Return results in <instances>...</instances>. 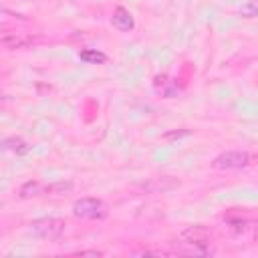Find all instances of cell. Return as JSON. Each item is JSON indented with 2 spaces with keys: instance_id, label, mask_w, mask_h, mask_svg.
<instances>
[{
  "instance_id": "9a60e30c",
  "label": "cell",
  "mask_w": 258,
  "mask_h": 258,
  "mask_svg": "<svg viewBox=\"0 0 258 258\" xmlns=\"http://www.w3.org/2000/svg\"><path fill=\"white\" fill-rule=\"evenodd\" d=\"M77 256H103V252H99V250H79Z\"/></svg>"
},
{
  "instance_id": "9c48e42d",
  "label": "cell",
  "mask_w": 258,
  "mask_h": 258,
  "mask_svg": "<svg viewBox=\"0 0 258 258\" xmlns=\"http://www.w3.org/2000/svg\"><path fill=\"white\" fill-rule=\"evenodd\" d=\"M18 194H20V198H34V196L44 194V185L40 181H36V179H30V181H24L20 185Z\"/></svg>"
},
{
  "instance_id": "3957f363",
  "label": "cell",
  "mask_w": 258,
  "mask_h": 258,
  "mask_svg": "<svg viewBox=\"0 0 258 258\" xmlns=\"http://www.w3.org/2000/svg\"><path fill=\"white\" fill-rule=\"evenodd\" d=\"M73 214L77 218L87 220H101L107 216V206L99 198H81L73 204Z\"/></svg>"
},
{
  "instance_id": "2e32d148",
  "label": "cell",
  "mask_w": 258,
  "mask_h": 258,
  "mask_svg": "<svg viewBox=\"0 0 258 258\" xmlns=\"http://www.w3.org/2000/svg\"><path fill=\"white\" fill-rule=\"evenodd\" d=\"M256 242H258V234H256Z\"/></svg>"
},
{
  "instance_id": "ba28073f",
  "label": "cell",
  "mask_w": 258,
  "mask_h": 258,
  "mask_svg": "<svg viewBox=\"0 0 258 258\" xmlns=\"http://www.w3.org/2000/svg\"><path fill=\"white\" fill-rule=\"evenodd\" d=\"M2 145H4L6 151H12V153H16V155H26V153L30 151V145H28L22 137H6Z\"/></svg>"
},
{
  "instance_id": "6da1fadb",
  "label": "cell",
  "mask_w": 258,
  "mask_h": 258,
  "mask_svg": "<svg viewBox=\"0 0 258 258\" xmlns=\"http://www.w3.org/2000/svg\"><path fill=\"white\" fill-rule=\"evenodd\" d=\"M64 230H67V222L60 218H38L28 228V232L40 240H56L64 234Z\"/></svg>"
},
{
  "instance_id": "4fadbf2b",
  "label": "cell",
  "mask_w": 258,
  "mask_h": 258,
  "mask_svg": "<svg viewBox=\"0 0 258 258\" xmlns=\"http://www.w3.org/2000/svg\"><path fill=\"white\" fill-rule=\"evenodd\" d=\"M226 224H228V228H230L232 232H238V234H240V232H246V228H248L244 220H228Z\"/></svg>"
},
{
  "instance_id": "5b68a950",
  "label": "cell",
  "mask_w": 258,
  "mask_h": 258,
  "mask_svg": "<svg viewBox=\"0 0 258 258\" xmlns=\"http://www.w3.org/2000/svg\"><path fill=\"white\" fill-rule=\"evenodd\" d=\"M0 42L4 48L8 50H16V48H24L32 42V36L24 34V32H16V30H4L0 34Z\"/></svg>"
},
{
  "instance_id": "8fae6325",
  "label": "cell",
  "mask_w": 258,
  "mask_h": 258,
  "mask_svg": "<svg viewBox=\"0 0 258 258\" xmlns=\"http://www.w3.org/2000/svg\"><path fill=\"white\" fill-rule=\"evenodd\" d=\"M73 189V183L71 181H56V183H50L44 187V194H52V196H58V194H64V191H71Z\"/></svg>"
},
{
  "instance_id": "7c38bea8",
  "label": "cell",
  "mask_w": 258,
  "mask_h": 258,
  "mask_svg": "<svg viewBox=\"0 0 258 258\" xmlns=\"http://www.w3.org/2000/svg\"><path fill=\"white\" fill-rule=\"evenodd\" d=\"M240 14L246 16V18L258 16V0H246V4L240 8Z\"/></svg>"
},
{
  "instance_id": "5bb4252c",
  "label": "cell",
  "mask_w": 258,
  "mask_h": 258,
  "mask_svg": "<svg viewBox=\"0 0 258 258\" xmlns=\"http://www.w3.org/2000/svg\"><path fill=\"white\" fill-rule=\"evenodd\" d=\"M185 135H189V131H185V129H183V131H173V133H165L163 137H165V139H179V137H185Z\"/></svg>"
},
{
  "instance_id": "30bf717a",
  "label": "cell",
  "mask_w": 258,
  "mask_h": 258,
  "mask_svg": "<svg viewBox=\"0 0 258 258\" xmlns=\"http://www.w3.org/2000/svg\"><path fill=\"white\" fill-rule=\"evenodd\" d=\"M79 58L83 62H89V64H101V62L107 60V54L97 50V48H85V50L79 52Z\"/></svg>"
},
{
  "instance_id": "277c9868",
  "label": "cell",
  "mask_w": 258,
  "mask_h": 258,
  "mask_svg": "<svg viewBox=\"0 0 258 258\" xmlns=\"http://www.w3.org/2000/svg\"><path fill=\"white\" fill-rule=\"evenodd\" d=\"M250 161H252V157H250L248 151L234 149V151H224V153L216 155L214 161H212V167L214 169H242Z\"/></svg>"
},
{
  "instance_id": "7a4b0ae2",
  "label": "cell",
  "mask_w": 258,
  "mask_h": 258,
  "mask_svg": "<svg viewBox=\"0 0 258 258\" xmlns=\"http://www.w3.org/2000/svg\"><path fill=\"white\" fill-rule=\"evenodd\" d=\"M210 238H212V234H210V230L206 228V226H189L187 230H183L181 232V242L183 244H187V246H191V254H208L210 252Z\"/></svg>"
},
{
  "instance_id": "8992f818",
  "label": "cell",
  "mask_w": 258,
  "mask_h": 258,
  "mask_svg": "<svg viewBox=\"0 0 258 258\" xmlns=\"http://www.w3.org/2000/svg\"><path fill=\"white\" fill-rule=\"evenodd\" d=\"M111 24H113L117 30H121V32H129V30H133L135 20H133V14H131L127 8L119 6V8H115V10H113Z\"/></svg>"
},
{
  "instance_id": "52a82bcc",
  "label": "cell",
  "mask_w": 258,
  "mask_h": 258,
  "mask_svg": "<svg viewBox=\"0 0 258 258\" xmlns=\"http://www.w3.org/2000/svg\"><path fill=\"white\" fill-rule=\"evenodd\" d=\"M175 185H177V181L171 177H153V179L141 183V189L147 194H163V191L173 189Z\"/></svg>"
}]
</instances>
